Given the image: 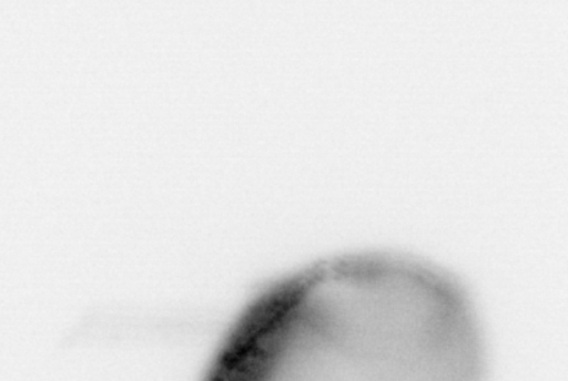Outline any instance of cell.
I'll return each instance as SVG.
<instances>
[{
  "label": "cell",
  "mask_w": 568,
  "mask_h": 381,
  "mask_svg": "<svg viewBox=\"0 0 568 381\" xmlns=\"http://www.w3.org/2000/svg\"><path fill=\"white\" fill-rule=\"evenodd\" d=\"M463 288L392 255L325 260L247 305L204 381H485Z\"/></svg>",
  "instance_id": "1"
}]
</instances>
